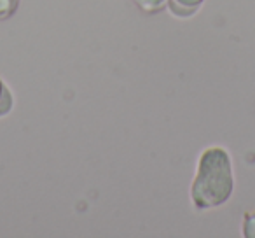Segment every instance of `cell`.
Wrapping results in <instances>:
<instances>
[{
  "mask_svg": "<svg viewBox=\"0 0 255 238\" xmlns=\"http://www.w3.org/2000/svg\"><path fill=\"white\" fill-rule=\"evenodd\" d=\"M234 177L231 158L220 147H208L199 158L198 174L191 188L192 203L198 209H213L233 195Z\"/></svg>",
  "mask_w": 255,
  "mask_h": 238,
  "instance_id": "obj_1",
  "label": "cell"
},
{
  "mask_svg": "<svg viewBox=\"0 0 255 238\" xmlns=\"http://www.w3.org/2000/svg\"><path fill=\"white\" fill-rule=\"evenodd\" d=\"M203 4V0H170V7L175 14L189 16Z\"/></svg>",
  "mask_w": 255,
  "mask_h": 238,
  "instance_id": "obj_2",
  "label": "cell"
},
{
  "mask_svg": "<svg viewBox=\"0 0 255 238\" xmlns=\"http://www.w3.org/2000/svg\"><path fill=\"white\" fill-rule=\"evenodd\" d=\"M11 109H12V95L7 89V86L2 82V79H0V117L9 114Z\"/></svg>",
  "mask_w": 255,
  "mask_h": 238,
  "instance_id": "obj_3",
  "label": "cell"
},
{
  "mask_svg": "<svg viewBox=\"0 0 255 238\" xmlns=\"http://www.w3.org/2000/svg\"><path fill=\"white\" fill-rule=\"evenodd\" d=\"M19 0H0V21L9 19L16 12Z\"/></svg>",
  "mask_w": 255,
  "mask_h": 238,
  "instance_id": "obj_4",
  "label": "cell"
},
{
  "mask_svg": "<svg viewBox=\"0 0 255 238\" xmlns=\"http://www.w3.org/2000/svg\"><path fill=\"white\" fill-rule=\"evenodd\" d=\"M135 2H136V5L145 12H157L166 4V0H135Z\"/></svg>",
  "mask_w": 255,
  "mask_h": 238,
  "instance_id": "obj_5",
  "label": "cell"
},
{
  "mask_svg": "<svg viewBox=\"0 0 255 238\" xmlns=\"http://www.w3.org/2000/svg\"><path fill=\"white\" fill-rule=\"evenodd\" d=\"M243 235L247 238H255V210L247 212L243 219Z\"/></svg>",
  "mask_w": 255,
  "mask_h": 238,
  "instance_id": "obj_6",
  "label": "cell"
}]
</instances>
